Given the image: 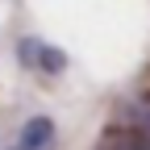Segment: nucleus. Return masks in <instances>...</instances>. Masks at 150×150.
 Segmentation results:
<instances>
[{"instance_id": "obj_2", "label": "nucleus", "mask_w": 150, "mask_h": 150, "mask_svg": "<svg viewBox=\"0 0 150 150\" xmlns=\"http://www.w3.org/2000/svg\"><path fill=\"white\" fill-rule=\"evenodd\" d=\"M54 138H59V125L50 117H29L17 134V150H50Z\"/></svg>"}, {"instance_id": "obj_1", "label": "nucleus", "mask_w": 150, "mask_h": 150, "mask_svg": "<svg viewBox=\"0 0 150 150\" xmlns=\"http://www.w3.org/2000/svg\"><path fill=\"white\" fill-rule=\"evenodd\" d=\"M17 59L25 71H42V75H63L67 71V54L50 42H38V38H21L17 42Z\"/></svg>"}]
</instances>
